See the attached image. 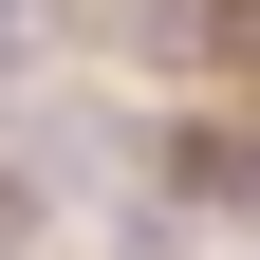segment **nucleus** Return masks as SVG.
<instances>
[{
  "label": "nucleus",
  "mask_w": 260,
  "mask_h": 260,
  "mask_svg": "<svg viewBox=\"0 0 260 260\" xmlns=\"http://www.w3.org/2000/svg\"><path fill=\"white\" fill-rule=\"evenodd\" d=\"M56 56V0H0V75H38Z\"/></svg>",
  "instance_id": "f257e3e1"
}]
</instances>
